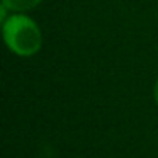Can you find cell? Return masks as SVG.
Instances as JSON below:
<instances>
[{
	"label": "cell",
	"instance_id": "obj_2",
	"mask_svg": "<svg viewBox=\"0 0 158 158\" xmlns=\"http://www.w3.org/2000/svg\"><path fill=\"white\" fill-rule=\"evenodd\" d=\"M39 2L41 0H4V4L10 10H19V12H24V10H29V9L36 7Z\"/></svg>",
	"mask_w": 158,
	"mask_h": 158
},
{
	"label": "cell",
	"instance_id": "obj_1",
	"mask_svg": "<svg viewBox=\"0 0 158 158\" xmlns=\"http://www.w3.org/2000/svg\"><path fill=\"white\" fill-rule=\"evenodd\" d=\"M4 38L7 46L19 56H31L41 48V31L26 15H12L4 21Z\"/></svg>",
	"mask_w": 158,
	"mask_h": 158
},
{
	"label": "cell",
	"instance_id": "obj_3",
	"mask_svg": "<svg viewBox=\"0 0 158 158\" xmlns=\"http://www.w3.org/2000/svg\"><path fill=\"white\" fill-rule=\"evenodd\" d=\"M155 100L158 104V80H156V85H155Z\"/></svg>",
	"mask_w": 158,
	"mask_h": 158
}]
</instances>
